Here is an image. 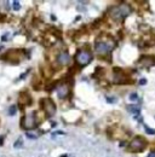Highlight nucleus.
Masks as SVG:
<instances>
[{
	"instance_id": "2",
	"label": "nucleus",
	"mask_w": 155,
	"mask_h": 157,
	"mask_svg": "<svg viewBox=\"0 0 155 157\" xmlns=\"http://www.w3.org/2000/svg\"><path fill=\"white\" fill-rule=\"evenodd\" d=\"M21 126L22 128H24L25 130H30V129H34L39 126V121H38V117H36V114L35 112H32L29 115H25L22 117V121H21Z\"/></svg>"
},
{
	"instance_id": "10",
	"label": "nucleus",
	"mask_w": 155,
	"mask_h": 157,
	"mask_svg": "<svg viewBox=\"0 0 155 157\" xmlns=\"http://www.w3.org/2000/svg\"><path fill=\"white\" fill-rule=\"evenodd\" d=\"M127 110L130 111L131 114H133V115H139V112H141V107H139V105H133V104H131V105L127 107Z\"/></svg>"
},
{
	"instance_id": "6",
	"label": "nucleus",
	"mask_w": 155,
	"mask_h": 157,
	"mask_svg": "<svg viewBox=\"0 0 155 157\" xmlns=\"http://www.w3.org/2000/svg\"><path fill=\"white\" fill-rule=\"evenodd\" d=\"M114 48V44L112 41H96L95 44V50L99 55H106Z\"/></svg>"
},
{
	"instance_id": "8",
	"label": "nucleus",
	"mask_w": 155,
	"mask_h": 157,
	"mask_svg": "<svg viewBox=\"0 0 155 157\" xmlns=\"http://www.w3.org/2000/svg\"><path fill=\"white\" fill-rule=\"evenodd\" d=\"M139 63L146 65V67H151L155 64V56H143L139 59Z\"/></svg>"
},
{
	"instance_id": "11",
	"label": "nucleus",
	"mask_w": 155,
	"mask_h": 157,
	"mask_svg": "<svg viewBox=\"0 0 155 157\" xmlns=\"http://www.w3.org/2000/svg\"><path fill=\"white\" fill-rule=\"evenodd\" d=\"M16 111H17V107H16V105H11L10 109H9V115H11V116L15 115Z\"/></svg>"
},
{
	"instance_id": "9",
	"label": "nucleus",
	"mask_w": 155,
	"mask_h": 157,
	"mask_svg": "<svg viewBox=\"0 0 155 157\" xmlns=\"http://www.w3.org/2000/svg\"><path fill=\"white\" fill-rule=\"evenodd\" d=\"M57 60H58V63H59V64H62V65L68 64V63H69V60H70V56L67 53L66 51H64V52H61V53L57 56Z\"/></svg>"
},
{
	"instance_id": "14",
	"label": "nucleus",
	"mask_w": 155,
	"mask_h": 157,
	"mask_svg": "<svg viewBox=\"0 0 155 157\" xmlns=\"http://www.w3.org/2000/svg\"><path fill=\"white\" fill-rule=\"evenodd\" d=\"M25 135H27L29 139H36L38 138V135L36 134H33L32 132H27V133H25Z\"/></svg>"
},
{
	"instance_id": "3",
	"label": "nucleus",
	"mask_w": 155,
	"mask_h": 157,
	"mask_svg": "<svg viewBox=\"0 0 155 157\" xmlns=\"http://www.w3.org/2000/svg\"><path fill=\"white\" fill-rule=\"evenodd\" d=\"M92 53L88 50H80L75 56V62L80 67H86L87 64L92 62Z\"/></svg>"
},
{
	"instance_id": "17",
	"label": "nucleus",
	"mask_w": 155,
	"mask_h": 157,
	"mask_svg": "<svg viewBox=\"0 0 155 157\" xmlns=\"http://www.w3.org/2000/svg\"><path fill=\"white\" fill-rule=\"evenodd\" d=\"M137 98H138L137 93H132V94H130V100H136Z\"/></svg>"
},
{
	"instance_id": "5",
	"label": "nucleus",
	"mask_w": 155,
	"mask_h": 157,
	"mask_svg": "<svg viewBox=\"0 0 155 157\" xmlns=\"http://www.w3.org/2000/svg\"><path fill=\"white\" fill-rule=\"evenodd\" d=\"M41 107L46 114L47 117H51L52 115H55L56 112V104L54 103V100L51 99V98H44L41 99Z\"/></svg>"
},
{
	"instance_id": "16",
	"label": "nucleus",
	"mask_w": 155,
	"mask_h": 157,
	"mask_svg": "<svg viewBox=\"0 0 155 157\" xmlns=\"http://www.w3.org/2000/svg\"><path fill=\"white\" fill-rule=\"evenodd\" d=\"M107 102L108 103H115L116 102V98L115 97H107Z\"/></svg>"
},
{
	"instance_id": "20",
	"label": "nucleus",
	"mask_w": 155,
	"mask_h": 157,
	"mask_svg": "<svg viewBox=\"0 0 155 157\" xmlns=\"http://www.w3.org/2000/svg\"><path fill=\"white\" fill-rule=\"evenodd\" d=\"M147 157H155V152H151V153H149Z\"/></svg>"
},
{
	"instance_id": "12",
	"label": "nucleus",
	"mask_w": 155,
	"mask_h": 157,
	"mask_svg": "<svg viewBox=\"0 0 155 157\" xmlns=\"http://www.w3.org/2000/svg\"><path fill=\"white\" fill-rule=\"evenodd\" d=\"M12 9L16 10V11L21 10V4H20L18 1H14V3H12Z\"/></svg>"
},
{
	"instance_id": "7",
	"label": "nucleus",
	"mask_w": 155,
	"mask_h": 157,
	"mask_svg": "<svg viewBox=\"0 0 155 157\" xmlns=\"http://www.w3.org/2000/svg\"><path fill=\"white\" fill-rule=\"evenodd\" d=\"M57 94L61 99H66L70 94V87L68 84H61L57 86Z\"/></svg>"
},
{
	"instance_id": "4",
	"label": "nucleus",
	"mask_w": 155,
	"mask_h": 157,
	"mask_svg": "<svg viewBox=\"0 0 155 157\" xmlns=\"http://www.w3.org/2000/svg\"><path fill=\"white\" fill-rule=\"evenodd\" d=\"M147 146V140L143 137H135L130 143V150L132 152H139L143 151Z\"/></svg>"
},
{
	"instance_id": "19",
	"label": "nucleus",
	"mask_w": 155,
	"mask_h": 157,
	"mask_svg": "<svg viewBox=\"0 0 155 157\" xmlns=\"http://www.w3.org/2000/svg\"><path fill=\"white\" fill-rule=\"evenodd\" d=\"M139 84L141 85H146L147 84V80H146V78H142V80H139Z\"/></svg>"
},
{
	"instance_id": "13",
	"label": "nucleus",
	"mask_w": 155,
	"mask_h": 157,
	"mask_svg": "<svg viewBox=\"0 0 155 157\" xmlns=\"http://www.w3.org/2000/svg\"><path fill=\"white\" fill-rule=\"evenodd\" d=\"M146 132H147L148 134H151V135H154V134H155V129H153V128H149V127H147V126H146Z\"/></svg>"
},
{
	"instance_id": "15",
	"label": "nucleus",
	"mask_w": 155,
	"mask_h": 157,
	"mask_svg": "<svg viewBox=\"0 0 155 157\" xmlns=\"http://www.w3.org/2000/svg\"><path fill=\"white\" fill-rule=\"evenodd\" d=\"M14 146H15V148H21V146H22V140H21V139H18V140L14 144Z\"/></svg>"
},
{
	"instance_id": "1",
	"label": "nucleus",
	"mask_w": 155,
	"mask_h": 157,
	"mask_svg": "<svg viewBox=\"0 0 155 157\" xmlns=\"http://www.w3.org/2000/svg\"><path fill=\"white\" fill-rule=\"evenodd\" d=\"M131 11H132V10H131V6H128L127 4L122 3V4L118 5V6L110 7L109 14H110V17H112L114 21L121 22V21H124L128 15L131 14Z\"/></svg>"
},
{
	"instance_id": "18",
	"label": "nucleus",
	"mask_w": 155,
	"mask_h": 157,
	"mask_svg": "<svg viewBox=\"0 0 155 157\" xmlns=\"http://www.w3.org/2000/svg\"><path fill=\"white\" fill-rule=\"evenodd\" d=\"M1 40H3V41H7V40H9V33H6V34H4V35H3Z\"/></svg>"
}]
</instances>
